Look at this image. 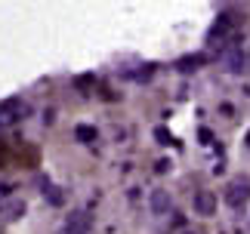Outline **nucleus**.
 <instances>
[{
	"label": "nucleus",
	"mask_w": 250,
	"mask_h": 234,
	"mask_svg": "<svg viewBox=\"0 0 250 234\" xmlns=\"http://www.w3.org/2000/svg\"><path fill=\"white\" fill-rule=\"evenodd\" d=\"M223 197H226V203L232 210H241L244 203L250 200V182L244 179V176H235V179L226 185V194H223Z\"/></svg>",
	"instance_id": "nucleus-1"
},
{
	"label": "nucleus",
	"mask_w": 250,
	"mask_h": 234,
	"mask_svg": "<svg viewBox=\"0 0 250 234\" xmlns=\"http://www.w3.org/2000/svg\"><path fill=\"white\" fill-rule=\"evenodd\" d=\"M155 139H158L161 145H170V142H173V136H170V130H164V126H158V130H155Z\"/></svg>",
	"instance_id": "nucleus-8"
},
{
	"label": "nucleus",
	"mask_w": 250,
	"mask_h": 234,
	"mask_svg": "<svg viewBox=\"0 0 250 234\" xmlns=\"http://www.w3.org/2000/svg\"><path fill=\"white\" fill-rule=\"evenodd\" d=\"M151 210H155V213H167L170 210V194L167 191H151Z\"/></svg>",
	"instance_id": "nucleus-6"
},
{
	"label": "nucleus",
	"mask_w": 250,
	"mask_h": 234,
	"mask_svg": "<svg viewBox=\"0 0 250 234\" xmlns=\"http://www.w3.org/2000/svg\"><path fill=\"white\" fill-rule=\"evenodd\" d=\"M86 231H90V216L86 213H71L62 228V234H86Z\"/></svg>",
	"instance_id": "nucleus-4"
},
{
	"label": "nucleus",
	"mask_w": 250,
	"mask_h": 234,
	"mask_svg": "<svg viewBox=\"0 0 250 234\" xmlns=\"http://www.w3.org/2000/svg\"><path fill=\"white\" fill-rule=\"evenodd\" d=\"M219 58H223V65H226L232 74H241V71H244V65H247L244 50H241L238 43H226L223 50H219Z\"/></svg>",
	"instance_id": "nucleus-2"
},
{
	"label": "nucleus",
	"mask_w": 250,
	"mask_h": 234,
	"mask_svg": "<svg viewBox=\"0 0 250 234\" xmlns=\"http://www.w3.org/2000/svg\"><path fill=\"white\" fill-rule=\"evenodd\" d=\"M195 213L198 216H213L216 213V194L213 191H198L195 194Z\"/></svg>",
	"instance_id": "nucleus-3"
},
{
	"label": "nucleus",
	"mask_w": 250,
	"mask_h": 234,
	"mask_svg": "<svg viewBox=\"0 0 250 234\" xmlns=\"http://www.w3.org/2000/svg\"><path fill=\"white\" fill-rule=\"evenodd\" d=\"M6 160H9V151L3 148V145H0V167H6Z\"/></svg>",
	"instance_id": "nucleus-10"
},
{
	"label": "nucleus",
	"mask_w": 250,
	"mask_h": 234,
	"mask_svg": "<svg viewBox=\"0 0 250 234\" xmlns=\"http://www.w3.org/2000/svg\"><path fill=\"white\" fill-rule=\"evenodd\" d=\"M244 142H247V148H250V130H247V136H244Z\"/></svg>",
	"instance_id": "nucleus-12"
},
{
	"label": "nucleus",
	"mask_w": 250,
	"mask_h": 234,
	"mask_svg": "<svg viewBox=\"0 0 250 234\" xmlns=\"http://www.w3.org/2000/svg\"><path fill=\"white\" fill-rule=\"evenodd\" d=\"M207 62V56L204 53H188V56H182V58H176V68H179V71H195V68H201V65H204Z\"/></svg>",
	"instance_id": "nucleus-5"
},
{
	"label": "nucleus",
	"mask_w": 250,
	"mask_h": 234,
	"mask_svg": "<svg viewBox=\"0 0 250 234\" xmlns=\"http://www.w3.org/2000/svg\"><path fill=\"white\" fill-rule=\"evenodd\" d=\"M201 139H204V145H210V142H213V133H210V130H201Z\"/></svg>",
	"instance_id": "nucleus-11"
},
{
	"label": "nucleus",
	"mask_w": 250,
	"mask_h": 234,
	"mask_svg": "<svg viewBox=\"0 0 250 234\" xmlns=\"http://www.w3.org/2000/svg\"><path fill=\"white\" fill-rule=\"evenodd\" d=\"M50 203H56V207H59V203H62V194L56 191V188H50Z\"/></svg>",
	"instance_id": "nucleus-9"
},
{
	"label": "nucleus",
	"mask_w": 250,
	"mask_h": 234,
	"mask_svg": "<svg viewBox=\"0 0 250 234\" xmlns=\"http://www.w3.org/2000/svg\"><path fill=\"white\" fill-rule=\"evenodd\" d=\"M74 139L78 142H96V130L86 126V123H81V126H74Z\"/></svg>",
	"instance_id": "nucleus-7"
}]
</instances>
